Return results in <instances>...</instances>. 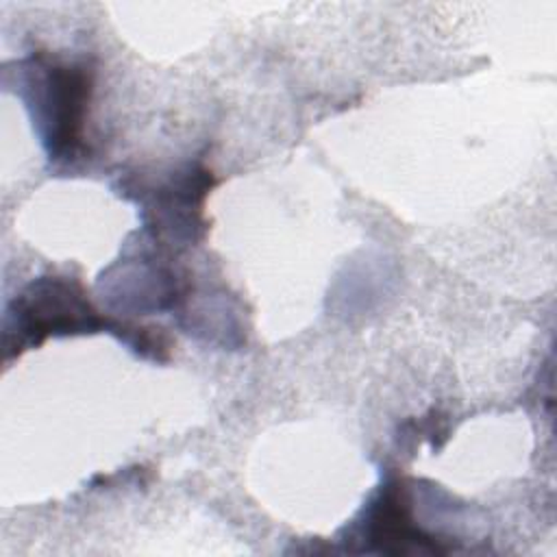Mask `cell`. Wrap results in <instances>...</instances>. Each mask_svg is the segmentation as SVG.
<instances>
[{
  "label": "cell",
  "instance_id": "2",
  "mask_svg": "<svg viewBox=\"0 0 557 557\" xmlns=\"http://www.w3.org/2000/svg\"><path fill=\"white\" fill-rule=\"evenodd\" d=\"M17 346L39 344L54 333H85L104 326V320L85 300L78 285L65 278H41L15 300Z\"/></svg>",
  "mask_w": 557,
  "mask_h": 557
},
{
  "label": "cell",
  "instance_id": "1",
  "mask_svg": "<svg viewBox=\"0 0 557 557\" xmlns=\"http://www.w3.org/2000/svg\"><path fill=\"white\" fill-rule=\"evenodd\" d=\"M35 117L50 157L74 159L83 148V128L91 98V72L76 63H35Z\"/></svg>",
  "mask_w": 557,
  "mask_h": 557
},
{
  "label": "cell",
  "instance_id": "3",
  "mask_svg": "<svg viewBox=\"0 0 557 557\" xmlns=\"http://www.w3.org/2000/svg\"><path fill=\"white\" fill-rule=\"evenodd\" d=\"M366 540L379 553H446L442 540L424 533L411 518L409 498L398 483H389L366 516Z\"/></svg>",
  "mask_w": 557,
  "mask_h": 557
}]
</instances>
